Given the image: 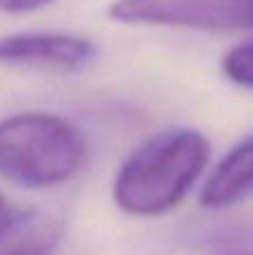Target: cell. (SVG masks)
Masks as SVG:
<instances>
[{"label": "cell", "mask_w": 253, "mask_h": 255, "mask_svg": "<svg viewBox=\"0 0 253 255\" xmlns=\"http://www.w3.org/2000/svg\"><path fill=\"white\" fill-rule=\"evenodd\" d=\"M67 222L52 208L13 211L0 231V255H49L65 235Z\"/></svg>", "instance_id": "obj_5"}, {"label": "cell", "mask_w": 253, "mask_h": 255, "mask_svg": "<svg viewBox=\"0 0 253 255\" xmlns=\"http://www.w3.org/2000/svg\"><path fill=\"white\" fill-rule=\"evenodd\" d=\"M11 215H13V208L9 206V202L2 197V193H0V231L7 226V222L11 220Z\"/></svg>", "instance_id": "obj_10"}, {"label": "cell", "mask_w": 253, "mask_h": 255, "mask_svg": "<svg viewBox=\"0 0 253 255\" xmlns=\"http://www.w3.org/2000/svg\"><path fill=\"white\" fill-rule=\"evenodd\" d=\"M211 159V141L191 128L146 139L128 154L112 184L115 204L134 217L173 211L197 184Z\"/></svg>", "instance_id": "obj_1"}, {"label": "cell", "mask_w": 253, "mask_h": 255, "mask_svg": "<svg viewBox=\"0 0 253 255\" xmlns=\"http://www.w3.org/2000/svg\"><path fill=\"white\" fill-rule=\"evenodd\" d=\"M108 16L124 25L249 31L253 29V0H117Z\"/></svg>", "instance_id": "obj_3"}, {"label": "cell", "mask_w": 253, "mask_h": 255, "mask_svg": "<svg viewBox=\"0 0 253 255\" xmlns=\"http://www.w3.org/2000/svg\"><path fill=\"white\" fill-rule=\"evenodd\" d=\"M215 255H253V238L236 240V242L222 247Z\"/></svg>", "instance_id": "obj_9"}, {"label": "cell", "mask_w": 253, "mask_h": 255, "mask_svg": "<svg viewBox=\"0 0 253 255\" xmlns=\"http://www.w3.org/2000/svg\"><path fill=\"white\" fill-rule=\"evenodd\" d=\"M253 195V134L233 145L200 190L204 208H227Z\"/></svg>", "instance_id": "obj_6"}, {"label": "cell", "mask_w": 253, "mask_h": 255, "mask_svg": "<svg viewBox=\"0 0 253 255\" xmlns=\"http://www.w3.org/2000/svg\"><path fill=\"white\" fill-rule=\"evenodd\" d=\"M94 40L67 31H18L0 36V65L49 72H79L94 63Z\"/></svg>", "instance_id": "obj_4"}, {"label": "cell", "mask_w": 253, "mask_h": 255, "mask_svg": "<svg viewBox=\"0 0 253 255\" xmlns=\"http://www.w3.org/2000/svg\"><path fill=\"white\" fill-rule=\"evenodd\" d=\"M222 70L231 83L253 90V40L229 49L222 58Z\"/></svg>", "instance_id": "obj_7"}, {"label": "cell", "mask_w": 253, "mask_h": 255, "mask_svg": "<svg viewBox=\"0 0 253 255\" xmlns=\"http://www.w3.org/2000/svg\"><path fill=\"white\" fill-rule=\"evenodd\" d=\"M54 0H0V11L2 13H27L40 9Z\"/></svg>", "instance_id": "obj_8"}, {"label": "cell", "mask_w": 253, "mask_h": 255, "mask_svg": "<svg viewBox=\"0 0 253 255\" xmlns=\"http://www.w3.org/2000/svg\"><path fill=\"white\" fill-rule=\"evenodd\" d=\"M88 161L79 128L49 112H22L0 121V175L22 188L70 181Z\"/></svg>", "instance_id": "obj_2"}]
</instances>
